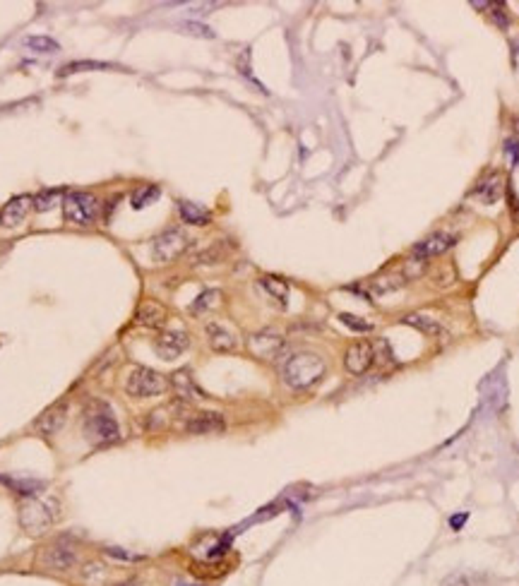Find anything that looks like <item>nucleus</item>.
Returning <instances> with one entry per match:
<instances>
[{"label":"nucleus","instance_id":"nucleus-1","mask_svg":"<svg viewBox=\"0 0 519 586\" xmlns=\"http://www.w3.org/2000/svg\"><path fill=\"white\" fill-rule=\"evenodd\" d=\"M327 373V363L323 356L313 351H298L284 360L281 365V377L291 390H310L315 387Z\"/></svg>","mask_w":519,"mask_h":586},{"label":"nucleus","instance_id":"nucleus-2","mask_svg":"<svg viewBox=\"0 0 519 586\" xmlns=\"http://www.w3.org/2000/svg\"><path fill=\"white\" fill-rule=\"evenodd\" d=\"M82 432L87 442L94 447H106V444H116L121 440V428L114 416V409L104 402H92L84 409Z\"/></svg>","mask_w":519,"mask_h":586},{"label":"nucleus","instance_id":"nucleus-3","mask_svg":"<svg viewBox=\"0 0 519 586\" xmlns=\"http://www.w3.org/2000/svg\"><path fill=\"white\" fill-rule=\"evenodd\" d=\"M60 512L55 500H29L20 507V524L27 533L39 536L58 522Z\"/></svg>","mask_w":519,"mask_h":586},{"label":"nucleus","instance_id":"nucleus-4","mask_svg":"<svg viewBox=\"0 0 519 586\" xmlns=\"http://www.w3.org/2000/svg\"><path fill=\"white\" fill-rule=\"evenodd\" d=\"M63 214L65 222L72 226H92L99 222L101 205L94 195L89 193H65L63 197Z\"/></svg>","mask_w":519,"mask_h":586},{"label":"nucleus","instance_id":"nucleus-5","mask_svg":"<svg viewBox=\"0 0 519 586\" xmlns=\"http://www.w3.org/2000/svg\"><path fill=\"white\" fill-rule=\"evenodd\" d=\"M168 382L166 377L159 375L151 368H133L126 377V392L133 399H151V397H161L166 392Z\"/></svg>","mask_w":519,"mask_h":586},{"label":"nucleus","instance_id":"nucleus-6","mask_svg":"<svg viewBox=\"0 0 519 586\" xmlns=\"http://www.w3.org/2000/svg\"><path fill=\"white\" fill-rule=\"evenodd\" d=\"M190 247V238L183 229H166L161 231L159 236L151 243V255H154V262L159 264H168L173 260H178L185 250Z\"/></svg>","mask_w":519,"mask_h":586},{"label":"nucleus","instance_id":"nucleus-7","mask_svg":"<svg viewBox=\"0 0 519 586\" xmlns=\"http://www.w3.org/2000/svg\"><path fill=\"white\" fill-rule=\"evenodd\" d=\"M39 565L43 567V570H50V572H65L70 570V567L77 565V548L72 540L67 538H58L53 540L50 545L41 550V555H39Z\"/></svg>","mask_w":519,"mask_h":586},{"label":"nucleus","instance_id":"nucleus-8","mask_svg":"<svg viewBox=\"0 0 519 586\" xmlns=\"http://www.w3.org/2000/svg\"><path fill=\"white\" fill-rule=\"evenodd\" d=\"M248 348L250 353L260 360H276L284 356L286 351V341L279 332L274 329H260L255 334H250L248 339Z\"/></svg>","mask_w":519,"mask_h":586},{"label":"nucleus","instance_id":"nucleus-9","mask_svg":"<svg viewBox=\"0 0 519 586\" xmlns=\"http://www.w3.org/2000/svg\"><path fill=\"white\" fill-rule=\"evenodd\" d=\"M373 365H375V346L368 339L353 341L346 348V353H344V368L356 377L365 375Z\"/></svg>","mask_w":519,"mask_h":586},{"label":"nucleus","instance_id":"nucleus-10","mask_svg":"<svg viewBox=\"0 0 519 586\" xmlns=\"http://www.w3.org/2000/svg\"><path fill=\"white\" fill-rule=\"evenodd\" d=\"M67 411H70L67 399H58V402L50 404V407L34 421V430H36L41 437L58 435V432L63 430V425L67 423Z\"/></svg>","mask_w":519,"mask_h":586},{"label":"nucleus","instance_id":"nucleus-11","mask_svg":"<svg viewBox=\"0 0 519 586\" xmlns=\"http://www.w3.org/2000/svg\"><path fill=\"white\" fill-rule=\"evenodd\" d=\"M188 346H190V336H188V332H183V329H163L154 339V351L159 353V358H163V360L178 358Z\"/></svg>","mask_w":519,"mask_h":586},{"label":"nucleus","instance_id":"nucleus-12","mask_svg":"<svg viewBox=\"0 0 519 586\" xmlns=\"http://www.w3.org/2000/svg\"><path fill=\"white\" fill-rule=\"evenodd\" d=\"M185 430L190 435H219L227 430V418L217 411H200L185 421Z\"/></svg>","mask_w":519,"mask_h":586},{"label":"nucleus","instance_id":"nucleus-13","mask_svg":"<svg viewBox=\"0 0 519 586\" xmlns=\"http://www.w3.org/2000/svg\"><path fill=\"white\" fill-rule=\"evenodd\" d=\"M171 387H173V392H176V397L185 404H195V402L207 399V394L202 392V387L195 382V377L188 368L176 370V373L171 375Z\"/></svg>","mask_w":519,"mask_h":586},{"label":"nucleus","instance_id":"nucleus-14","mask_svg":"<svg viewBox=\"0 0 519 586\" xmlns=\"http://www.w3.org/2000/svg\"><path fill=\"white\" fill-rule=\"evenodd\" d=\"M454 240H457V236H452L450 231H438V233H431L426 240H421V243L414 245V255L419 257V260L443 255L445 250H450V247L454 245Z\"/></svg>","mask_w":519,"mask_h":586},{"label":"nucleus","instance_id":"nucleus-15","mask_svg":"<svg viewBox=\"0 0 519 586\" xmlns=\"http://www.w3.org/2000/svg\"><path fill=\"white\" fill-rule=\"evenodd\" d=\"M503 190H505L503 173L490 171L476 183V188H473V197H476L478 202H483V205H495V202L503 197Z\"/></svg>","mask_w":519,"mask_h":586},{"label":"nucleus","instance_id":"nucleus-16","mask_svg":"<svg viewBox=\"0 0 519 586\" xmlns=\"http://www.w3.org/2000/svg\"><path fill=\"white\" fill-rule=\"evenodd\" d=\"M135 320H137V325L149 327V329H161V327L168 322V310L163 308L159 301H151V298H147V301H142L137 306Z\"/></svg>","mask_w":519,"mask_h":586},{"label":"nucleus","instance_id":"nucleus-17","mask_svg":"<svg viewBox=\"0 0 519 586\" xmlns=\"http://www.w3.org/2000/svg\"><path fill=\"white\" fill-rule=\"evenodd\" d=\"M32 205H34V200H32L29 195L13 197V200H10L8 205L3 207V210H0V224H3V226H8V229L20 226V224L27 219V214H29Z\"/></svg>","mask_w":519,"mask_h":586},{"label":"nucleus","instance_id":"nucleus-18","mask_svg":"<svg viewBox=\"0 0 519 586\" xmlns=\"http://www.w3.org/2000/svg\"><path fill=\"white\" fill-rule=\"evenodd\" d=\"M205 332H207V343H210L217 353H231L238 348V339H236V334L229 329V327H224L219 322H210Z\"/></svg>","mask_w":519,"mask_h":586},{"label":"nucleus","instance_id":"nucleus-19","mask_svg":"<svg viewBox=\"0 0 519 586\" xmlns=\"http://www.w3.org/2000/svg\"><path fill=\"white\" fill-rule=\"evenodd\" d=\"M402 322L409 325V327H414V329H419L421 334H426V336H445V327L440 325L438 320L428 318V315L411 313V315H404Z\"/></svg>","mask_w":519,"mask_h":586},{"label":"nucleus","instance_id":"nucleus-20","mask_svg":"<svg viewBox=\"0 0 519 586\" xmlns=\"http://www.w3.org/2000/svg\"><path fill=\"white\" fill-rule=\"evenodd\" d=\"M178 214L185 224H190V226H207V224L212 222V214L207 212L205 207L195 205V202H188V200L178 202Z\"/></svg>","mask_w":519,"mask_h":586},{"label":"nucleus","instance_id":"nucleus-21","mask_svg":"<svg viewBox=\"0 0 519 586\" xmlns=\"http://www.w3.org/2000/svg\"><path fill=\"white\" fill-rule=\"evenodd\" d=\"M260 286L264 289L269 298L276 303L279 308H286V301H289V284L279 277H262L260 279Z\"/></svg>","mask_w":519,"mask_h":586},{"label":"nucleus","instance_id":"nucleus-22","mask_svg":"<svg viewBox=\"0 0 519 586\" xmlns=\"http://www.w3.org/2000/svg\"><path fill=\"white\" fill-rule=\"evenodd\" d=\"M227 255H229L227 240H219V243H212L202 252H197V255L193 257V264H197V267H202V264H219Z\"/></svg>","mask_w":519,"mask_h":586},{"label":"nucleus","instance_id":"nucleus-23","mask_svg":"<svg viewBox=\"0 0 519 586\" xmlns=\"http://www.w3.org/2000/svg\"><path fill=\"white\" fill-rule=\"evenodd\" d=\"M154 200H159V188L156 185H142L133 193V207L135 210H142V207L151 205Z\"/></svg>","mask_w":519,"mask_h":586},{"label":"nucleus","instance_id":"nucleus-24","mask_svg":"<svg viewBox=\"0 0 519 586\" xmlns=\"http://www.w3.org/2000/svg\"><path fill=\"white\" fill-rule=\"evenodd\" d=\"M106 577H109V574H106L104 565H99V562H89V565H84V570H82V582L89 586H104Z\"/></svg>","mask_w":519,"mask_h":586},{"label":"nucleus","instance_id":"nucleus-25","mask_svg":"<svg viewBox=\"0 0 519 586\" xmlns=\"http://www.w3.org/2000/svg\"><path fill=\"white\" fill-rule=\"evenodd\" d=\"M486 579L481 574H469V572H459V574H450L440 586H483Z\"/></svg>","mask_w":519,"mask_h":586},{"label":"nucleus","instance_id":"nucleus-26","mask_svg":"<svg viewBox=\"0 0 519 586\" xmlns=\"http://www.w3.org/2000/svg\"><path fill=\"white\" fill-rule=\"evenodd\" d=\"M27 46H29L34 53H55L60 46L58 41H53L50 36H29L27 39Z\"/></svg>","mask_w":519,"mask_h":586},{"label":"nucleus","instance_id":"nucleus-27","mask_svg":"<svg viewBox=\"0 0 519 586\" xmlns=\"http://www.w3.org/2000/svg\"><path fill=\"white\" fill-rule=\"evenodd\" d=\"M58 197H60V190H43V193L34 197V207H36V212H48L58 205Z\"/></svg>","mask_w":519,"mask_h":586},{"label":"nucleus","instance_id":"nucleus-28","mask_svg":"<svg viewBox=\"0 0 519 586\" xmlns=\"http://www.w3.org/2000/svg\"><path fill=\"white\" fill-rule=\"evenodd\" d=\"M109 63H89V60H77V63H67L60 67V72L58 75L60 77H65V75H70V72H82V70H109Z\"/></svg>","mask_w":519,"mask_h":586},{"label":"nucleus","instance_id":"nucleus-29","mask_svg":"<svg viewBox=\"0 0 519 586\" xmlns=\"http://www.w3.org/2000/svg\"><path fill=\"white\" fill-rule=\"evenodd\" d=\"M219 298H222V291H205L197 296V301L190 306L193 313H202V310H210L219 303Z\"/></svg>","mask_w":519,"mask_h":586},{"label":"nucleus","instance_id":"nucleus-30","mask_svg":"<svg viewBox=\"0 0 519 586\" xmlns=\"http://www.w3.org/2000/svg\"><path fill=\"white\" fill-rule=\"evenodd\" d=\"M10 486H13L20 495H36L39 490L43 488L41 481H8Z\"/></svg>","mask_w":519,"mask_h":586},{"label":"nucleus","instance_id":"nucleus-31","mask_svg":"<svg viewBox=\"0 0 519 586\" xmlns=\"http://www.w3.org/2000/svg\"><path fill=\"white\" fill-rule=\"evenodd\" d=\"M339 320L346 327H351V329H356V332H370L373 329V325L370 322H365V320H360V318H356V315H349V313H342L339 315Z\"/></svg>","mask_w":519,"mask_h":586},{"label":"nucleus","instance_id":"nucleus-32","mask_svg":"<svg viewBox=\"0 0 519 586\" xmlns=\"http://www.w3.org/2000/svg\"><path fill=\"white\" fill-rule=\"evenodd\" d=\"M476 8L493 10V13H490V15L495 17V22H498L500 27H507V22H510V20H507V15H505V8H503V5H488V3H486V5H481V3H476Z\"/></svg>","mask_w":519,"mask_h":586},{"label":"nucleus","instance_id":"nucleus-33","mask_svg":"<svg viewBox=\"0 0 519 586\" xmlns=\"http://www.w3.org/2000/svg\"><path fill=\"white\" fill-rule=\"evenodd\" d=\"M505 154L510 156L515 166H519V139H507V142H505Z\"/></svg>","mask_w":519,"mask_h":586},{"label":"nucleus","instance_id":"nucleus-34","mask_svg":"<svg viewBox=\"0 0 519 586\" xmlns=\"http://www.w3.org/2000/svg\"><path fill=\"white\" fill-rule=\"evenodd\" d=\"M185 29H188L190 34H197V36H205V39H212L214 36V32L210 29V27H202V25H185Z\"/></svg>","mask_w":519,"mask_h":586},{"label":"nucleus","instance_id":"nucleus-35","mask_svg":"<svg viewBox=\"0 0 519 586\" xmlns=\"http://www.w3.org/2000/svg\"><path fill=\"white\" fill-rule=\"evenodd\" d=\"M461 522H466V515H459V517H454V519H452V526L457 529V526H459Z\"/></svg>","mask_w":519,"mask_h":586},{"label":"nucleus","instance_id":"nucleus-36","mask_svg":"<svg viewBox=\"0 0 519 586\" xmlns=\"http://www.w3.org/2000/svg\"><path fill=\"white\" fill-rule=\"evenodd\" d=\"M515 130H517V135H519V121L515 123Z\"/></svg>","mask_w":519,"mask_h":586}]
</instances>
